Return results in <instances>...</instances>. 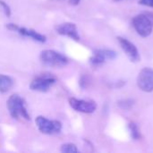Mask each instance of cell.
Returning <instances> with one entry per match:
<instances>
[{"instance_id":"cell-6","label":"cell","mask_w":153,"mask_h":153,"mask_svg":"<svg viewBox=\"0 0 153 153\" xmlns=\"http://www.w3.org/2000/svg\"><path fill=\"white\" fill-rule=\"evenodd\" d=\"M137 85L138 87L145 91H153V69L150 67H145L141 70L137 77Z\"/></svg>"},{"instance_id":"cell-10","label":"cell","mask_w":153,"mask_h":153,"mask_svg":"<svg viewBox=\"0 0 153 153\" xmlns=\"http://www.w3.org/2000/svg\"><path fill=\"white\" fill-rule=\"evenodd\" d=\"M56 30L58 34L63 36H67L74 40H80V35L77 30V27L74 23L72 22H65L59 24L56 27Z\"/></svg>"},{"instance_id":"cell-14","label":"cell","mask_w":153,"mask_h":153,"mask_svg":"<svg viewBox=\"0 0 153 153\" xmlns=\"http://www.w3.org/2000/svg\"><path fill=\"white\" fill-rule=\"evenodd\" d=\"M61 152L64 153H76L78 152V149L74 143H65L61 146Z\"/></svg>"},{"instance_id":"cell-4","label":"cell","mask_w":153,"mask_h":153,"mask_svg":"<svg viewBox=\"0 0 153 153\" xmlns=\"http://www.w3.org/2000/svg\"><path fill=\"white\" fill-rule=\"evenodd\" d=\"M56 82V79L55 76L49 74H41L38 77H36L30 84V88L31 91H40V92H46L49 91L51 86L55 84Z\"/></svg>"},{"instance_id":"cell-7","label":"cell","mask_w":153,"mask_h":153,"mask_svg":"<svg viewBox=\"0 0 153 153\" xmlns=\"http://www.w3.org/2000/svg\"><path fill=\"white\" fill-rule=\"evenodd\" d=\"M69 104H70L71 108H74L75 111L86 113V114L93 113L97 108V105L94 101L77 100L75 98H70L69 99Z\"/></svg>"},{"instance_id":"cell-16","label":"cell","mask_w":153,"mask_h":153,"mask_svg":"<svg viewBox=\"0 0 153 153\" xmlns=\"http://www.w3.org/2000/svg\"><path fill=\"white\" fill-rule=\"evenodd\" d=\"M0 4L2 5V8H3V10H4L5 15L9 17V16L11 15V8H10V6H9L4 1H3V0H0Z\"/></svg>"},{"instance_id":"cell-8","label":"cell","mask_w":153,"mask_h":153,"mask_svg":"<svg viewBox=\"0 0 153 153\" xmlns=\"http://www.w3.org/2000/svg\"><path fill=\"white\" fill-rule=\"evenodd\" d=\"M117 57V53L110 49H97L94 51L90 62L94 65H99L105 63L107 60H113Z\"/></svg>"},{"instance_id":"cell-13","label":"cell","mask_w":153,"mask_h":153,"mask_svg":"<svg viewBox=\"0 0 153 153\" xmlns=\"http://www.w3.org/2000/svg\"><path fill=\"white\" fill-rule=\"evenodd\" d=\"M128 128H129V131H130L131 137H132L134 140H139V139H141L142 135H141L139 127H138V126H137L136 123H134V122L129 123Z\"/></svg>"},{"instance_id":"cell-15","label":"cell","mask_w":153,"mask_h":153,"mask_svg":"<svg viewBox=\"0 0 153 153\" xmlns=\"http://www.w3.org/2000/svg\"><path fill=\"white\" fill-rule=\"evenodd\" d=\"M134 101L133 100L126 99V100H122L118 101L117 105L123 109H130L134 106Z\"/></svg>"},{"instance_id":"cell-1","label":"cell","mask_w":153,"mask_h":153,"mask_svg":"<svg viewBox=\"0 0 153 153\" xmlns=\"http://www.w3.org/2000/svg\"><path fill=\"white\" fill-rule=\"evenodd\" d=\"M7 108L11 117L14 119L23 118L25 120H30V117L26 108L24 100L18 94H13L7 100Z\"/></svg>"},{"instance_id":"cell-9","label":"cell","mask_w":153,"mask_h":153,"mask_svg":"<svg viewBox=\"0 0 153 153\" xmlns=\"http://www.w3.org/2000/svg\"><path fill=\"white\" fill-rule=\"evenodd\" d=\"M117 40L122 49L124 50V52L126 54V56L129 57V59L132 62H138L140 60L141 58L140 54H139L137 48L134 46V44H133L131 41L122 37H117Z\"/></svg>"},{"instance_id":"cell-12","label":"cell","mask_w":153,"mask_h":153,"mask_svg":"<svg viewBox=\"0 0 153 153\" xmlns=\"http://www.w3.org/2000/svg\"><path fill=\"white\" fill-rule=\"evenodd\" d=\"M13 85V81L11 77L0 74V92L5 93L9 91Z\"/></svg>"},{"instance_id":"cell-20","label":"cell","mask_w":153,"mask_h":153,"mask_svg":"<svg viewBox=\"0 0 153 153\" xmlns=\"http://www.w3.org/2000/svg\"><path fill=\"white\" fill-rule=\"evenodd\" d=\"M114 1H116V2H119V1H122V0H114Z\"/></svg>"},{"instance_id":"cell-19","label":"cell","mask_w":153,"mask_h":153,"mask_svg":"<svg viewBox=\"0 0 153 153\" xmlns=\"http://www.w3.org/2000/svg\"><path fill=\"white\" fill-rule=\"evenodd\" d=\"M80 1H81V0H69V3H70V4H72V5H77V4L80 3Z\"/></svg>"},{"instance_id":"cell-17","label":"cell","mask_w":153,"mask_h":153,"mask_svg":"<svg viewBox=\"0 0 153 153\" xmlns=\"http://www.w3.org/2000/svg\"><path fill=\"white\" fill-rule=\"evenodd\" d=\"M139 4H143V5L150 6V7H152L153 8V0H140Z\"/></svg>"},{"instance_id":"cell-18","label":"cell","mask_w":153,"mask_h":153,"mask_svg":"<svg viewBox=\"0 0 153 153\" xmlns=\"http://www.w3.org/2000/svg\"><path fill=\"white\" fill-rule=\"evenodd\" d=\"M145 14L147 15V17L149 18V20L151 21V22H152V24L153 26V13H145Z\"/></svg>"},{"instance_id":"cell-11","label":"cell","mask_w":153,"mask_h":153,"mask_svg":"<svg viewBox=\"0 0 153 153\" xmlns=\"http://www.w3.org/2000/svg\"><path fill=\"white\" fill-rule=\"evenodd\" d=\"M15 31H17L18 33H20L22 36L29 37V38L32 39L33 40H36V41L40 42V43H44L47 40L46 36L37 32L36 30H31V29H26V28H23V27L21 28V27L17 26L16 29H15Z\"/></svg>"},{"instance_id":"cell-3","label":"cell","mask_w":153,"mask_h":153,"mask_svg":"<svg viewBox=\"0 0 153 153\" xmlns=\"http://www.w3.org/2000/svg\"><path fill=\"white\" fill-rule=\"evenodd\" d=\"M35 122L39 132L44 134H59L62 130V124L57 120H49L45 117L39 116L36 117Z\"/></svg>"},{"instance_id":"cell-2","label":"cell","mask_w":153,"mask_h":153,"mask_svg":"<svg viewBox=\"0 0 153 153\" xmlns=\"http://www.w3.org/2000/svg\"><path fill=\"white\" fill-rule=\"evenodd\" d=\"M40 61L49 67H63L68 64V59L64 55L51 49L43 50L40 53Z\"/></svg>"},{"instance_id":"cell-5","label":"cell","mask_w":153,"mask_h":153,"mask_svg":"<svg viewBox=\"0 0 153 153\" xmlns=\"http://www.w3.org/2000/svg\"><path fill=\"white\" fill-rule=\"evenodd\" d=\"M133 25L137 33L143 38L150 36L152 32V24L145 13L136 15L133 19Z\"/></svg>"}]
</instances>
